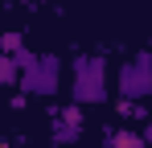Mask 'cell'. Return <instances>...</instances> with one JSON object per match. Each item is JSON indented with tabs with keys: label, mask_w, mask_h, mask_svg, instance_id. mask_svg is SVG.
<instances>
[{
	"label": "cell",
	"mask_w": 152,
	"mask_h": 148,
	"mask_svg": "<svg viewBox=\"0 0 152 148\" xmlns=\"http://www.w3.org/2000/svg\"><path fill=\"white\" fill-rule=\"evenodd\" d=\"M12 62H17V86L25 91V95H37V99H50L58 95V86H62V58L58 53H29V49H17L12 53Z\"/></svg>",
	"instance_id": "cell-1"
},
{
	"label": "cell",
	"mask_w": 152,
	"mask_h": 148,
	"mask_svg": "<svg viewBox=\"0 0 152 148\" xmlns=\"http://www.w3.org/2000/svg\"><path fill=\"white\" fill-rule=\"evenodd\" d=\"M107 82H111V70H107L103 53H78L74 58V66H70V95H74L78 107H103L107 103Z\"/></svg>",
	"instance_id": "cell-2"
},
{
	"label": "cell",
	"mask_w": 152,
	"mask_h": 148,
	"mask_svg": "<svg viewBox=\"0 0 152 148\" xmlns=\"http://www.w3.org/2000/svg\"><path fill=\"white\" fill-rule=\"evenodd\" d=\"M115 86H119V99H132V103L152 95V53L148 49L136 53V58H127L115 70Z\"/></svg>",
	"instance_id": "cell-3"
},
{
	"label": "cell",
	"mask_w": 152,
	"mask_h": 148,
	"mask_svg": "<svg viewBox=\"0 0 152 148\" xmlns=\"http://www.w3.org/2000/svg\"><path fill=\"white\" fill-rule=\"evenodd\" d=\"M82 140V107H53V144H78Z\"/></svg>",
	"instance_id": "cell-4"
},
{
	"label": "cell",
	"mask_w": 152,
	"mask_h": 148,
	"mask_svg": "<svg viewBox=\"0 0 152 148\" xmlns=\"http://www.w3.org/2000/svg\"><path fill=\"white\" fill-rule=\"evenodd\" d=\"M107 148H144V136L132 127H107Z\"/></svg>",
	"instance_id": "cell-5"
},
{
	"label": "cell",
	"mask_w": 152,
	"mask_h": 148,
	"mask_svg": "<svg viewBox=\"0 0 152 148\" xmlns=\"http://www.w3.org/2000/svg\"><path fill=\"white\" fill-rule=\"evenodd\" d=\"M17 62L8 58V53H0V86H17Z\"/></svg>",
	"instance_id": "cell-6"
},
{
	"label": "cell",
	"mask_w": 152,
	"mask_h": 148,
	"mask_svg": "<svg viewBox=\"0 0 152 148\" xmlns=\"http://www.w3.org/2000/svg\"><path fill=\"white\" fill-rule=\"evenodd\" d=\"M17 49H25V37H21V33H0V53L12 58Z\"/></svg>",
	"instance_id": "cell-7"
},
{
	"label": "cell",
	"mask_w": 152,
	"mask_h": 148,
	"mask_svg": "<svg viewBox=\"0 0 152 148\" xmlns=\"http://www.w3.org/2000/svg\"><path fill=\"white\" fill-rule=\"evenodd\" d=\"M115 111H119L124 119H140V115H144V107H140V103H132V99H119V107H115Z\"/></svg>",
	"instance_id": "cell-8"
},
{
	"label": "cell",
	"mask_w": 152,
	"mask_h": 148,
	"mask_svg": "<svg viewBox=\"0 0 152 148\" xmlns=\"http://www.w3.org/2000/svg\"><path fill=\"white\" fill-rule=\"evenodd\" d=\"M140 136H144V148H148V144H152V119L144 123V132H140Z\"/></svg>",
	"instance_id": "cell-9"
}]
</instances>
